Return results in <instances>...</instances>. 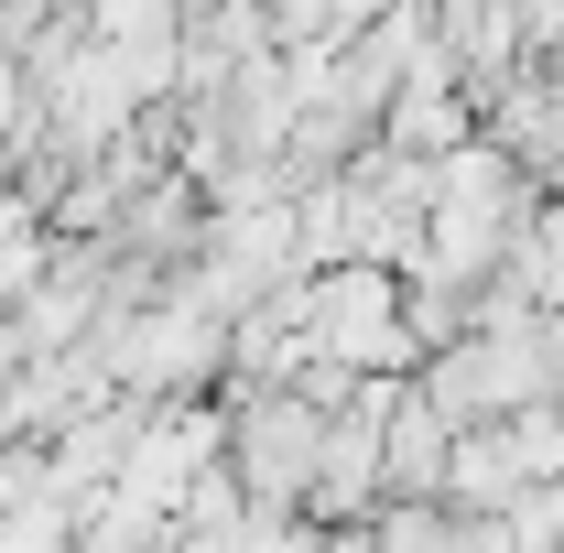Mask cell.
<instances>
[{
	"mask_svg": "<svg viewBox=\"0 0 564 553\" xmlns=\"http://www.w3.org/2000/svg\"><path fill=\"white\" fill-rule=\"evenodd\" d=\"M445 423L423 413V391L402 380L391 391V413H380V510H434V488H445Z\"/></svg>",
	"mask_w": 564,
	"mask_h": 553,
	"instance_id": "cell-2",
	"label": "cell"
},
{
	"mask_svg": "<svg viewBox=\"0 0 564 553\" xmlns=\"http://www.w3.org/2000/svg\"><path fill=\"white\" fill-rule=\"evenodd\" d=\"M217 467V402H152V423L131 434V456H120V499H141L152 521H174L185 510V488Z\"/></svg>",
	"mask_w": 564,
	"mask_h": 553,
	"instance_id": "cell-1",
	"label": "cell"
},
{
	"mask_svg": "<svg viewBox=\"0 0 564 553\" xmlns=\"http://www.w3.org/2000/svg\"><path fill=\"white\" fill-rule=\"evenodd\" d=\"M445 553H510V532H499V521H456V510H445Z\"/></svg>",
	"mask_w": 564,
	"mask_h": 553,
	"instance_id": "cell-6",
	"label": "cell"
},
{
	"mask_svg": "<svg viewBox=\"0 0 564 553\" xmlns=\"http://www.w3.org/2000/svg\"><path fill=\"white\" fill-rule=\"evenodd\" d=\"M510 293L532 304V315H564V196H532L521 228H510Z\"/></svg>",
	"mask_w": 564,
	"mask_h": 553,
	"instance_id": "cell-4",
	"label": "cell"
},
{
	"mask_svg": "<svg viewBox=\"0 0 564 553\" xmlns=\"http://www.w3.org/2000/svg\"><path fill=\"white\" fill-rule=\"evenodd\" d=\"M510 499H521V456H510V434H499V423L456 434V445H445V488H434V510H456V521H510Z\"/></svg>",
	"mask_w": 564,
	"mask_h": 553,
	"instance_id": "cell-3",
	"label": "cell"
},
{
	"mask_svg": "<svg viewBox=\"0 0 564 553\" xmlns=\"http://www.w3.org/2000/svg\"><path fill=\"white\" fill-rule=\"evenodd\" d=\"M369 553H445V510H380Z\"/></svg>",
	"mask_w": 564,
	"mask_h": 553,
	"instance_id": "cell-5",
	"label": "cell"
}]
</instances>
